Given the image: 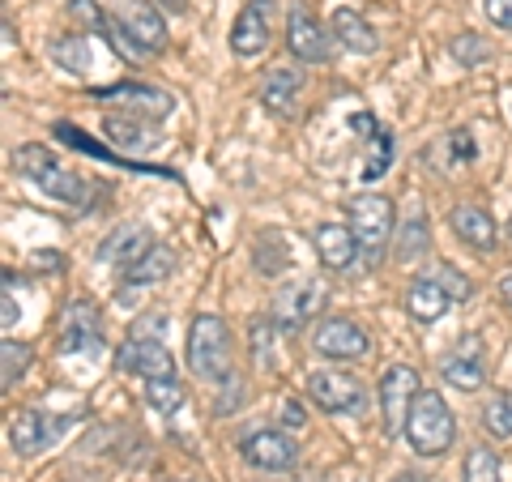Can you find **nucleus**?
Listing matches in <instances>:
<instances>
[{"mask_svg":"<svg viewBox=\"0 0 512 482\" xmlns=\"http://www.w3.org/2000/svg\"><path fill=\"white\" fill-rule=\"evenodd\" d=\"M13 167H18L26 180H35L47 197H56V201H69V205H82L90 197V188L82 175H73V171H64L52 150H43V146H22L18 154H13Z\"/></svg>","mask_w":512,"mask_h":482,"instance_id":"obj_2","label":"nucleus"},{"mask_svg":"<svg viewBox=\"0 0 512 482\" xmlns=\"http://www.w3.org/2000/svg\"><path fill=\"white\" fill-rule=\"evenodd\" d=\"M107 137L116 141V146H150L146 128L133 124L128 116H107Z\"/></svg>","mask_w":512,"mask_h":482,"instance_id":"obj_30","label":"nucleus"},{"mask_svg":"<svg viewBox=\"0 0 512 482\" xmlns=\"http://www.w3.org/2000/svg\"><path fill=\"white\" fill-rule=\"evenodd\" d=\"M18 316H22V312L13 308V282H5V312H0V320H5V329H9Z\"/></svg>","mask_w":512,"mask_h":482,"instance_id":"obj_37","label":"nucleus"},{"mask_svg":"<svg viewBox=\"0 0 512 482\" xmlns=\"http://www.w3.org/2000/svg\"><path fill=\"white\" fill-rule=\"evenodd\" d=\"M244 461L256 465V470H295V461H299V444L286 436V431H252V436H244Z\"/></svg>","mask_w":512,"mask_h":482,"instance_id":"obj_11","label":"nucleus"},{"mask_svg":"<svg viewBox=\"0 0 512 482\" xmlns=\"http://www.w3.org/2000/svg\"><path fill=\"white\" fill-rule=\"evenodd\" d=\"M154 248V235L146 231V227H137V222H128V227H120V231H111L107 235V244H103V261L107 265H133V261H141Z\"/></svg>","mask_w":512,"mask_h":482,"instance_id":"obj_17","label":"nucleus"},{"mask_svg":"<svg viewBox=\"0 0 512 482\" xmlns=\"http://www.w3.org/2000/svg\"><path fill=\"white\" fill-rule=\"evenodd\" d=\"M406 440L419 457H444L457 440V423H453V410L436 389H423L410 406V419H406Z\"/></svg>","mask_w":512,"mask_h":482,"instance_id":"obj_1","label":"nucleus"},{"mask_svg":"<svg viewBox=\"0 0 512 482\" xmlns=\"http://www.w3.org/2000/svg\"><path fill=\"white\" fill-rule=\"evenodd\" d=\"M483 431L495 440H508L512 436V389L508 393H495L487 406H483Z\"/></svg>","mask_w":512,"mask_h":482,"instance_id":"obj_26","label":"nucleus"},{"mask_svg":"<svg viewBox=\"0 0 512 482\" xmlns=\"http://www.w3.org/2000/svg\"><path fill=\"white\" fill-rule=\"evenodd\" d=\"M453 52H457V60L474 64V60H483V56H487V43L478 39V35H461V39L453 43Z\"/></svg>","mask_w":512,"mask_h":482,"instance_id":"obj_33","label":"nucleus"},{"mask_svg":"<svg viewBox=\"0 0 512 482\" xmlns=\"http://www.w3.org/2000/svg\"><path fill=\"white\" fill-rule=\"evenodd\" d=\"M325 295L329 291H325V282H320V278H291L274 295V325L282 333L303 329L320 308H325Z\"/></svg>","mask_w":512,"mask_h":482,"instance_id":"obj_6","label":"nucleus"},{"mask_svg":"<svg viewBox=\"0 0 512 482\" xmlns=\"http://www.w3.org/2000/svg\"><path fill=\"white\" fill-rule=\"evenodd\" d=\"M329 30H333V39H338L346 52H359V56H372L376 47H380V39H376V30L367 26L355 9H333V22H329Z\"/></svg>","mask_w":512,"mask_h":482,"instance_id":"obj_18","label":"nucleus"},{"mask_svg":"<svg viewBox=\"0 0 512 482\" xmlns=\"http://www.w3.org/2000/svg\"><path fill=\"white\" fill-rule=\"evenodd\" d=\"M231 359V333L214 312H197L188 329V367L201 380H218Z\"/></svg>","mask_w":512,"mask_h":482,"instance_id":"obj_3","label":"nucleus"},{"mask_svg":"<svg viewBox=\"0 0 512 482\" xmlns=\"http://www.w3.org/2000/svg\"><path fill=\"white\" fill-rule=\"evenodd\" d=\"M444 380L453 384V389H461V393H474V389H483V363L478 359H448L444 363Z\"/></svg>","mask_w":512,"mask_h":482,"instance_id":"obj_28","label":"nucleus"},{"mask_svg":"<svg viewBox=\"0 0 512 482\" xmlns=\"http://www.w3.org/2000/svg\"><path fill=\"white\" fill-rule=\"evenodd\" d=\"M171 482H180V478H171Z\"/></svg>","mask_w":512,"mask_h":482,"instance_id":"obj_42","label":"nucleus"},{"mask_svg":"<svg viewBox=\"0 0 512 482\" xmlns=\"http://www.w3.org/2000/svg\"><path fill=\"white\" fill-rule=\"evenodd\" d=\"M60 350H86L99 342V312H94V303L77 299L69 303V312H64V333H60Z\"/></svg>","mask_w":512,"mask_h":482,"instance_id":"obj_19","label":"nucleus"},{"mask_svg":"<svg viewBox=\"0 0 512 482\" xmlns=\"http://www.w3.org/2000/svg\"><path fill=\"white\" fill-rule=\"evenodd\" d=\"M265 5L269 0H248L244 9H239V18L231 26V52L235 56H261L265 43H269V22H265Z\"/></svg>","mask_w":512,"mask_h":482,"instance_id":"obj_13","label":"nucleus"},{"mask_svg":"<svg viewBox=\"0 0 512 482\" xmlns=\"http://www.w3.org/2000/svg\"><path fill=\"white\" fill-rule=\"evenodd\" d=\"M163 5H167V9H175V13H180V9H188V0H163Z\"/></svg>","mask_w":512,"mask_h":482,"instance_id":"obj_39","label":"nucleus"},{"mask_svg":"<svg viewBox=\"0 0 512 482\" xmlns=\"http://www.w3.org/2000/svg\"><path fill=\"white\" fill-rule=\"evenodd\" d=\"M487 22L500 26V30H512V0H487Z\"/></svg>","mask_w":512,"mask_h":482,"instance_id":"obj_34","label":"nucleus"},{"mask_svg":"<svg viewBox=\"0 0 512 482\" xmlns=\"http://www.w3.org/2000/svg\"><path fill=\"white\" fill-rule=\"evenodd\" d=\"M419 372L406 363H393L384 367L380 376V414H384V431L397 436V431H406V419H410V406L414 397H419Z\"/></svg>","mask_w":512,"mask_h":482,"instance_id":"obj_7","label":"nucleus"},{"mask_svg":"<svg viewBox=\"0 0 512 482\" xmlns=\"http://www.w3.org/2000/svg\"><path fill=\"white\" fill-rule=\"evenodd\" d=\"M52 60L60 64V69H69V73H86L90 69V43L86 35H64L52 43Z\"/></svg>","mask_w":512,"mask_h":482,"instance_id":"obj_23","label":"nucleus"},{"mask_svg":"<svg viewBox=\"0 0 512 482\" xmlns=\"http://www.w3.org/2000/svg\"><path fill=\"white\" fill-rule=\"evenodd\" d=\"M346 210H350V231H355L359 248L372 256V261H380V252H384V244H389V235H393V201L367 192V197L350 201Z\"/></svg>","mask_w":512,"mask_h":482,"instance_id":"obj_5","label":"nucleus"},{"mask_svg":"<svg viewBox=\"0 0 512 482\" xmlns=\"http://www.w3.org/2000/svg\"><path fill=\"white\" fill-rule=\"evenodd\" d=\"M146 401L154 406V414H175L184 406L180 380H146Z\"/></svg>","mask_w":512,"mask_h":482,"instance_id":"obj_29","label":"nucleus"},{"mask_svg":"<svg viewBox=\"0 0 512 482\" xmlns=\"http://www.w3.org/2000/svg\"><path fill=\"white\" fill-rule=\"evenodd\" d=\"M436 282L444 286V295H448V299H466V295H470L466 273H457L453 265H440V269H436Z\"/></svg>","mask_w":512,"mask_h":482,"instance_id":"obj_32","label":"nucleus"},{"mask_svg":"<svg viewBox=\"0 0 512 482\" xmlns=\"http://www.w3.org/2000/svg\"><path fill=\"white\" fill-rule=\"evenodd\" d=\"M500 299L508 303V312H512V273H508V278L500 282Z\"/></svg>","mask_w":512,"mask_h":482,"instance_id":"obj_38","label":"nucleus"},{"mask_svg":"<svg viewBox=\"0 0 512 482\" xmlns=\"http://www.w3.org/2000/svg\"><path fill=\"white\" fill-rule=\"evenodd\" d=\"M308 397L325 414H363L367 389L350 372H329V367H325V372L308 376Z\"/></svg>","mask_w":512,"mask_h":482,"instance_id":"obj_8","label":"nucleus"},{"mask_svg":"<svg viewBox=\"0 0 512 482\" xmlns=\"http://www.w3.org/2000/svg\"><path fill=\"white\" fill-rule=\"evenodd\" d=\"M303 90V73L299 69H269L265 82H261V103L274 111V116H286V111L295 107Z\"/></svg>","mask_w":512,"mask_h":482,"instance_id":"obj_20","label":"nucleus"},{"mask_svg":"<svg viewBox=\"0 0 512 482\" xmlns=\"http://www.w3.org/2000/svg\"><path fill=\"white\" fill-rule=\"evenodd\" d=\"M60 436V423H52L47 414L39 410H18L9 419V444L18 448V453H39V448H47V440Z\"/></svg>","mask_w":512,"mask_h":482,"instance_id":"obj_15","label":"nucleus"},{"mask_svg":"<svg viewBox=\"0 0 512 482\" xmlns=\"http://www.w3.org/2000/svg\"><path fill=\"white\" fill-rule=\"evenodd\" d=\"M286 47H291V56L303 60V64H320L329 60V39H325V26H320L308 9H295L291 18H286Z\"/></svg>","mask_w":512,"mask_h":482,"instance_id":"obj_12","label":"nucleus"},{"mask_svg":"<svg viewBox=\"0 0 512 482\" xmlns=\"http://www.w3.org/2000/svg\"><path fill=\"white\" fill-rule=\"evenodd\" d=\"M461 482H504V465L495 448H470L466 453V478Z\"/></svg>","mask_w":512,"mask_h":482,"instance_id":"obj_24","label":"nucleus"},{"mask_svg":"<svg viewBox=\"0 0 512 482\" xmlns=\"http://www.w3.org/2000/svg\"><path fill=\"white\" fill-rule=\"evenodd\" d=\"M111 43L124 47L128 56H146V52H163L167 43V26L150 0H128L120 26L111 30Z\"/></svg>","mask_w":512,"mask_h":482,"instance_id":"obj_4","label":"nucleus"},{"mask_svg":"<svg viewBox=\"0 0 512 482\" xmlns=\"http://www.w3.org/2000/svg\"><path fill=\"white\" fill-rule=\"evenodd\" d=\"M26 367H30V346L5 337V342H0V380H5V389H13V384L22 380Z\"/></svg>","mask_w":512,"mask_h":482,"instance_id":"obj_27","label":"nucleus"},{"mask_svg":"<svg viewBox=\"0 0 512 482\" xmlns=\"http://www.w3.org/2000/svg\"><path fill=\"white\" fill-rule=\"evenodd\" d=\"M372 146H376V154H372V163L363 167V180H380L384 167H389V158H393V137L376 133V137H372Z\"/></svg>","mask_w":512,"mask_h":482,"instance_id":"obj_31","label":"nucleus"},{"mask_svg":"<svg viewBox=\"0 0 512 482\" xmlns=\"http://www.w3.org/2000/svg\"><path fill=\"white\" fill-rule=\"evenodd\" d=\"M393 482H423V478H419V474H397Z\"/></svg>","mask_w":512,"mask_h":482,"instance_id":"obj_40","label":"nucleus"},{"mask_svg":"<svg viewBox=\"0 0 512 482\" xmlns=\"http://www.w3.org/2000/svg\"><path fill=\"white\" fill-rule=\"evenodd\" d=\"M312 346H316V355L338 359V363H350V359H363L367 350H372V337H367V333L355 325V320L333 316V320H325V325L316 329Z\"/></svg>","mask_w":512,"mask_h":482,"instance_id":"obj_10","label":"nucleus"},{"mask_svg":"<svg viewBox=\"0 0 512 482\" xmlns=\"http://www.w3.org/2000/svg\"><path fill=\"white\" fill-rule=\"evenodd\" d=\"M453 231L461 235V244H470L474 252H491L495 248V222L487 218V210H478V205H457L453 210Z\"/></svg>","mask_w":512,"mask_h":482,"instance_id":"obj_21","label":"nucleus"},{"mask_svg":"<svg viewBox=\"0 0 512 482\" xmlns=\"http://www.w3.org/2000/svg\"><path fill=\"white\" fill-rule=\"evenodd\" d=\"M116 363L124 372H137L146 380H175V359L158 337H124V346L116 350Z\"/></svg>","mask_w":512,"mask_h":482,"instance_id":"obj_9","label":"nucleus"},{"mask_svg":"<svg viewBox=\"0 0 512 482\" xmlns=\"http://www.w3.org/2000/svg\"><path fill=\"white\" fill-rule=\"evenodd\" d=\"M316 244V256L325 261V269H350L359 256V239L350 227H342V222H325V227H316L312 235Z\"/></svg>","mask_w":512,"mask_h":482,"instance_id":"obj_14","label":"nucleus"},{"mask_svg":"<svg viewBox=\"0 0 512 482\" xmlns=\"http://www.w3.org/2000/svg\"><path fill=\"white\" fill-rule=\"evenodd\" d=\"M103 99H124V103H141L146 116H167V94L158 90H146V86H111V90H99Z\"/></svg>","mask_w":512,"mask_h":482,"instance_id":"obj_25","label":"nucleus"},{"mask_svg":"<svg viewBox=\"0 0 512 482\" xmlns=\"http://www.w3.org/2000/svg\"><path fill=\"white\" fill-rule=\"evenodd\" d=\"M448 303H453V299L444 295V286L431 278V273L414 278V282H410V291H406V312L419 320V325H436V320L448 312Z\"/></svg>","mask_w":512,"mask_h":482,"instance_id":"obj_16","label":"nucleus"},{"mask_svg":"<svg viewBox=\"0 0 512 482\" xmlns=\"http://www.w3.org/2000/svg\"><path fill=\"white\" fill-rule=\"evenodd\" d=\"M278 419H282L286 427H303V423H308V414H303V406H299L295 397H286V401H282V414H278Z\"/></svg>","mask_w":512,"mask_h":482,"instance_id":"obj_35","label":"nucleus"},{"mask_svg":"<svg viewBox=\"0 0 512 482\" xmlns=\"http://www.w3.org/2000/svg\"><path fill=\"white\" fill-rule=\"evenodd\" d=\"M508 239H512V218H508Z\"/></svg>","mask_w":512,"mask_h":482,"instance_id":"obj_41","label":"nucleus"},{"mask_svg":"<svg viewBox=\"0 0 512 482\" xmlns=\"http://www.w3.org/2000/svg\"><path fill=\"white\" fill-rule=\"evenodd\" d=\"M175 273V252L167 248V244H154L141 261H133L124 269V282L128 286H154V282H163V278H171Z\"/></svg>","mask_w":512,"mask_h":482,"instance_id":"obj_22","label":"nucleus"},{"mask_svg":"<svg viewBox=\"0 0 512 482\" xmlns=\"http://www.w3.org/2000/svg\"><path fill=\"white\" fill-rule=\"evenodd\" d=\"M419 235H423V222H414V227L406 231V239H402V256H414V252L423 248V239H419Z\"/></svg>","mask_w":512,"mask_h":482,"instance_id":"obj_36","label":"nucleus"}]
</instances>
